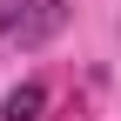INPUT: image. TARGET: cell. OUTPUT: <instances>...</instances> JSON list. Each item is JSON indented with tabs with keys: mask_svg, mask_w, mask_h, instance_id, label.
<instances>
[{
	"mask_svg": "<svg viewBox=\"0 0 121 121\" xmlns=\"http://www.w3.org/2000/svg\"><path fill=\"white\" fill-rule=\"evenodd\" d=\"M60 20H67V0H34V13L20 20L13 40H20V47H40L47 34H60Z\"/></svg>",
	"mask_w": 121,
	"mask_h": 121,
	"instance_id": "6da1fadb",
	"label": "cell"
},
{
	"mask_svg": "<svg viewBox=\"0 0 121 121\" xmlns=\"http://www.w3.org/2000/svg\"><path fill=\"white\" fill-rule=\"evenodd\" d=\"M27 13H34V0H0V34H20Z\"/></svg>",
	"mask_w": 121,
	"mask_h": 121,
	"instance_id": "3957f363",
	"label": "cell"
},
{
	"mask_svg": "<svg viewBox=\"0 0 121 121\" xmlns=\"http://www.w3.org/2000/svg\"><path fill=\"white\" fill-rule=\"evenodd\" d=\"M40 108H47V81H20L0 101V121H40Z\"/></svg>",
	"mask_w": 121,
	"mask_h": 121,
	"instance_id": "7a4b0ae2",
	"label": "cell"
}]
</instances>
